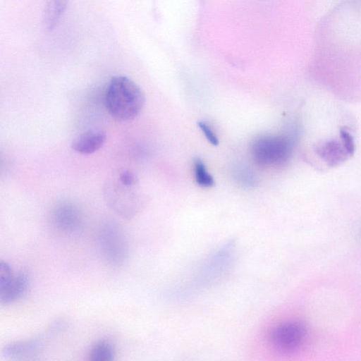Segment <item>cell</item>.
Wrapping results in <instances>:
<instances>
[{"instance_id":"cell-3","label":"cell","mask_w":361,"mask_h":361,"mask_svg":"<svg viewBox=\"0 0 361 361\" xmlns=\"http://www.w3.org/2000/svg\"><path fill=\"white\" fill-rule=\"evenodd\" d=\"M99 252L108 265L118 267L128 258L129 245L122 227L116 222L107 221L99 228L97 233Z\"/></svg>"},{"instance_id":"cell-10","label":"cell","mask_w":361,"mask_h":361,"mask_svg":"<svg viewBox=\"0 0 361 361\" xmlns=\"http://www.w3.org/2000/svg\"><path fill=\"white\" fill-rule=\"evenodd\" d=\"M318 155L330 166H335L345 161L350 156L342 142L331 140L317 149Z\"/></svg>"},{"instance_id":"cell-15","label":"cell","mask_w":361,"mask_h":361,"mask_svg":"<svg viewBox=\"0 0 361 361\" xmlns=\"http://www.w3.org/2000/svg\"><path fill=\"white\" fill-rule=\"evenodd\" d=\"M198 126L202 131L207 140L213 145H219V139L211 127L204 121H199Z\"/></svg>"},{"instance_id":"cell-11","label":"cell","mask_w":361,"mask_h":361,"mask_svg":"<svg viewBox=\"0 0 361 361\" xmlns=\"http://www.w3.org/2000/svg\"><path fill=\"white\" fill-rule=\"evenodd\" d=\"M68 0H44L43 23L44 27L52 30L63 13Z\"/></svg>"},{"instance_id":"cell-5","label":"cell","mask_w":361,"mask_h":361,"mask_svg":"<svg viewBox=\"0 0 361 361\" xmlns=\"http://www.w3.org/2000/svg\"><path fill=\"white\" fill-rule=\"evenodd\" d=\"M307 338L306 328L296 322H287L276 326L271 333L270 342L274 348L284 354L300 350Z\"/></svg>"},{"instance_id":"cell-14","label":"cell","mask_w":361,"mask_h":361,"mask_svg":"<svg viewBox=\"0 0 361 361\" xmlns=\"http://www.w3.org/2000/svg\"><path fill=\"white\" fill-rule=\"evenodd\" d=\"M341 140L349 156L355 152V142L352 135L345 128L340 130Z\"/></svg>"},{"instance_id":"cell-4","label":"cell","mask_w":361,"mask_h":361,"mask_svg":"<svg viewBox=\"0 0 361 361\" xmlns=\"http://www.w3.org/2000/svg\"><path fill=\"white\" fill-rule=\"evenodd\" d=\"M293 151L292 139L284 135H263L252 145L251 152L255 161L264 166L286 164Z\"/></svg>"},{"instance_id":"cell-9","label":"cell","mask_w":361,"mask_h":361,"mask_svg":"<svg viewBox=\"0 0 361 361\" xmlns=\"http://www.w3.org/2000/svg\"><path fill=\"white\" fill-rule=\"evenodd\" d=\"M106 140L105 131L98 129L87 130L73 140L71 148L80 154H92L103 147Z\"/></svg>"},{"instance_id":"cell-1","label":"cell","mask_w":361,"mask_h":361,"mask_svg":"<svg viewBox=\"0 0 361 361\" xmlns=\"http://www.w3.org/2000/svg\"><path fill=\"white\" fill-rule=\"evenodd\" d=\"M145 103L142 88L133 80L116 75L109 81L105 93L107 111L118 121H129L140 115Z\"/></svg>"},{"instance_id":"cell-2","label":"cell","mask_w":361,"mask_h":361,"mask_svg":"<svg viewBox=\"0 0 361 361\" xmlns=\"http://www.w3.org/2000/svg\"><path fill=\"white\" fill-rule=\"evenodd\" d=\"M104 196L109 207L117 215L126 219L135 216L143 204L139 183H124L116 174L105 183Z\"/></svg>"},{"instance_id":"cell-12","label":"cell","mask_w":361,"mask_h":361,"mask_svg":"<svg viewBox=\"0 0 361 361\" xmlns=\"http://www.w3.org/2000/svg\"><path fill=\"white\" fill-rule=\"evenodd\" d=\"M116 351L111 343L99 340L91 347L88 357L92 361H111L114 360Z\"/></svg>"},{"instance_id":"cell-6","label":"cell","mask_w":361,"mask_h":361,"mask_svg":"<svg viewBox=\"0 0 361 361\" xmlns=\"http://www.w3.org/2000/svg\"><path fill=\"white\" fill-rule=\"evenodd\" d=\"M29 285V276L23 270L15 273L11 265L0 262V302L7 305L17 301L25 294Z\"/></svg>"},{"instance_id":"cell-8","label":"cell","mask_w":361,"mask_h":361,"mask_svg":"<svg viewBox=\"0 0 361 361\" xmlns=\"http://www.w3.org/2000/svg\"><path fill=\"white\" fill-rule=\"evenodd\" d=\"M61 326L59 323H55L45 334L32 338L12 342L4 348L2 354L5 357L14 360L28 359L34 357L42 349L46 338L58 332Z\"/></svg>"},{"instance_id":"cell-13","label":"cell","mask_w":361,"mask_h":361,"mask_svg":"<svg viewBox=\"0 0 361 361\" xmlns=\"http://www.w3.org/2000/svg\"><path fill=\"white\" fill-rule=\"evenodd\" d=\"M194 174L197 183L202 187L209 188L214 184L213 177L208 172L204 162L200 159L195 161Z\"/></svg>"},{"instance_id":"cell-7","label":"cell","mask_w":361,"mask_h":361,"mask_svg":"<svg viewBox=\"0 0 361 361\" xmlns=\"http://www.w3.org/2000/svg\"><path fill=\"white\" fill-rule=\"evenodd\" d=\"M49 221L52 228L66 235L78 233L82 226V216L79 208L70 201H61L51 209Z\"/></svg>"}]
</instances>
